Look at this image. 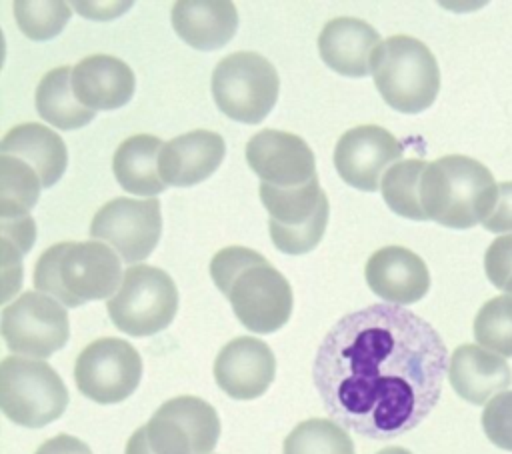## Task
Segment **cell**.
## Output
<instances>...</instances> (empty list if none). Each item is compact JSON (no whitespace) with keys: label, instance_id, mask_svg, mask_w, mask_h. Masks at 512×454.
Here are the masks:
<instances>
[{"label":"cell","instance_id":"cell-23","mask_svg":"<svg viewBox=\"0 0 512 454\" xmlns=\"http://www.w3.org/2000/svg\"><path fill=\"white\" fill-rule=\"evenodd\" d=\"M0 154L20 158L32 166L44 188L54 186L68 166L64 140L54 130L38 122H24L10 128L2 138Z\"/></svg>","mask_w":512,"mask_h":454},{"label":"cell","instance_id":"cell-27","mask_svg":"<svg viewBox=\"0 0 512 454\" xmlns=\"http://www.w3.org/2000/svg\"><path fill=\"white\" fill-rule=\"evenodd\" d=\"M428 162L422 158H408L396 162L382 178L380 192L388 208L410 220H426L420 204V182Z\"/></svg>","mask_w":512,"mask_h":454},{"label":"cell","instance_id":"cell-4","mask_svg":"<svg viewBox=\"0 0 512 454\" xmlns=\"http://www.w3.org/2000/svg\"><path fill=\"white\" fill-rule=\"evenodd\" d=\"M498 198L492 172L478 160L448 154L428 162L420 182V204L426 220L466 230L482 224Z\"/></svg>","mask_w":512,"mask_h":454},{"label":"cell","instance_id":"cell-9","mask_svg":"<svg viewBox=\"0 0 512 454\" xmlns=\"http://www.w3.org/2000/svg\"><path fill=\"white\" fill-rule=\"evenodd\" d=\"M260 200L268 210L272 244L284 254L314 250L328 226L330 204L318 178L294 188L260 184Z\"/></svg>","mask_w":512,"mask_h":454},{"label":"cell","instance_id":"cell-15","mask_svg":"<svg viewBox=\"0 0 512 454\" xmlns=\"http://www.w3.org/2000/svg\"><path fill=\"white\" fill-rule=\"evenodd\" d=\"M250 170L274 188H294L316 178V158L312 148L292 132L260 130L246 144Z\"/></svg>","mask_w":512,"mask_h":454},{"label":"cell","instance_id":"cell-24","mask_svg":"<svg viewBox=\"0 0 512 454\" xmlns=\"http://www.w3.org/2000/svg\"><path fill=\"white\" fill-rule=\"evenodd\" d=\"M162 140L152 134H136L126 138L114 152L112 172L120 188L136 196H156L168 186L160 178L158 158Z\"/></svg>","mask_w":512,"mask_h":454},{"label":"cell","instance_id":"cell-5","mask_svg":"<svg viewBox=\"0 0 512 454\" xmlns=\"http://www.w3.org/2000/svg\"><path fill=\"white\" fill-rule=\"evenodd\" d=\"M372 76L382 100L402 114L424 112L440 90V68L434 54L424 42L406 34L382 42Z\"/></svg>","mask_w":512,"mask_h":454},{"label":"cell","instance_id":"cell-18","mask_svg":"<svg viewBox=\"0 0 512 454\" xmlns=\"http://www.w3.org/2000/svg\"><path fill=\"white\" fill-rule=\"evenodd\" d=\"M380 34L364 20L340 16L330 20L318 36V52L336 74L362 78L374 72L376 54L382 46Z\"/></svg>","mask_w":512,"mask_h":454},{"label":"cell","instance_id":"cell-35","mask_svg":"<svg viewBox=\"0 0 512 454\" xmlns=\"http://www.w3.org/2000/svg\"><path fill=\"white\" fill-rule=\"evenodd\" d=\"M124 454H150L146 444H144V436H142V430L138 428L126 442V450Z\"/></svg>","mask_w":512,"mask_h":454},{"label":"cell","instance_id":"cell-17","mask_svg":"<svg viewBox=\"0 0 512 454\" xmlns=\"http://www.w3.org/2000/svg\"><path fill=\"white\" fill-rule=\"evenodd\" d=\"M368 288L386 304L408 306L422 300L430 290L426 262L404 246H384L376 250L366 266Z\"/></svg>","mask_w":512,"mask_h":454},{"label":"cell","instance_id":"cell-31","mask_svg":"<svg viewBox=\"0 0 512 454\" xmlns=\"http://www.w3.org/2000/svg\"><path fill=\"white\" fill-rule=\"evenodd\" d=\"M482 428L494 446L512 452V390L496 394L484 406Z\"/></svg>","mask_w":512,"mask_h":454},{"label":"cell","instance_id":"cell-30","mask_svg":"<svg viewBox=\"0 0 512 454\" xmlns=\"http://www.w3.org/2000/svg\"><path fill=\"white\" fill-rule=\"evenodd\" d=\"M72 16L68 2H14V18L24 36L44 42L58 36Z\"/></svg>","mask_w":512,"mask_h":454},{"label":"cell","instance_id":"cell-3","mask_svg":"<svg viewBox=\"0 0 512 454\" xmlns=\"http://www.w3.org/2000/svg\"><path fill=\"white\" fill-rule=\"evenodd\" d=\"M122 278L120 258L100 240L58 242L44 250L34 266L36 292L56 298L66 308L110 300Z\"/></svg>","mask_w":512,"mask_h":454},{"label":"cell","instance_id":"cell-7","mask_svg":"<svg viewBox=\"0 0 512 454\" xmlns=\"http://www.w3.org/2000/svg\"><path fill=\"white\" fill-rule=\"evenodd\" d=\"M112 324L134 338L168 328L178 310V290L168 272L136 264L124 272L118 292L106 302Z\"/></svg>","mask_w":512,"mask_h":454},{"label":"cell","instance_id":"cell-8","mask_svg":"<svg viewBox=\"0 0 512 454\" xmlns=\"http://www.w3.org/2000/svg\"><path fill=\"white\" fill-rule=\"evenodd\" d=\"M280 78L272 62L256 52H234L212 72V98L220 112L242 124L262 122L276 106Z\"/></svg>","mask_w":512,"mask_h":454},{"label":"cell","instance_id":"cell-2","mask_svg":"<svg viewBox=\"0 0 512 454\" xmlns=\"http://www.w3.org/2000/svg\"><path fill=\"white\" fill-rule=\"evenodd\" d=\"M210 276L250 332L272 334L290 320L294 304L290 282L256 250L246 246L218 250L210 262Z\"/></svg>","mask_w":512,"mask_h":454},{"label":"cell","instance_id":"cell-34","mask_svg":"<svg viewBox=\"0 0 512 454\" xmlns=\"http://www.w3.org/2000/svg\"><path fill=\"white\" fill-rule=\"evenodd\" d=\"M34 454H92V450L76 436L58 434L46 440Z\"/></svg>","mask_w":512,"mask_h":454},{"label":"cell","instance_id":"cell-10","mask_svg":"<svg viewBox=\"0 0 512 454\" xmlns=\"http://www.w3.org/2000/svg\"><path fill=\"white\" fill-rule=\"evenodd\" d=\"M150 454H212L220 438V418L198 396H176L160 404L140 426Z\"/></svg>","mask_w":512,"mask_h":454},{"label":"cell","instance_id":"cell-19","mask_svg":"<svg viewBox=\"0 0 512 454\" xmlns=\"http://www.w3.org/2000/svg\"><path fill=\"white\" fill-rule=\"evenodd\" d=\"M226 154L224 138L212 130H192L162 146L160 178L166 186L188 188L210 178Z\"/></svg>","mask_w":512,"mask_h":454},{"label":"cell","instance_id":"cell-32","mask_svg":"<svg viewBox=\"0 0 512 454\" xmlns=\"http://www.w3.org/2000/svg\"><path fill=\"white\" fill-rule=\"evenodd\" d=\"M484 272L494 288L512 294V234H502L488 246Z\"/></svg>","mask_w":512,"mask_h":454},{"label":"cell","instance_id":"cell-22","mask_svg":"<svg viewBox=\"0 0 512 454\" xmlns=\"http://www.w3.org/2000/svg\"><path fill=\"white\" fill-rule=\"evenodd\" d=\"M172 26L188 46L212 52L234 38L238 12L228 0H180L172 6Z\"/></svg>","mask_w":512,"mask_h":454},{"label":"cell","instance_id":"cell-14","mask_svg":"<svg viewBox=\"0 0 512 454\" xmlns=\"http://www.w3.org/2000/svg\"><path fill=\"white\" fill-rule=\"evenodd\" d=\"M402 144L382 126L364 124L346 130L334 148L338 176L352 188L376 192L386 174L402 160Z\"/></svg>","mask_w":512,"mask_h":454},{"label":"cell","instance_id":"cell-28","mask_svg":"<svg viewBox=\"0 0 512 454\" xmlns=\"http://www.w3.org/2000/svg\"><path fill=\"white\" fill-rule=\"evenodd\" d=\"M282 454H354V442L338 422L310 418L284 438Z\"/></svg>","mask_w":512,"mask_h":454},{"label":"cell","instance_id":"cell-36","mask_svg":"<svg viewBox=\"0 0 512 454\" xmlns=\"http://www.w3.org/2000/svg\"><path fill=\"white\" fill-rule=\"evenodd\" d=\"M376 454H412V452L406 450V448H400V446H390V448H384V450H380Z\"/></svg>","mask_w":512,"mask_h":454},{"label":"cell","instance_id":"cell-13","mask_svg":"<svg viewBox=\"0 0 512 454\" xmlns=\"http://www.w3.org/2000/svg\"><path fill=\"white\" fill-rule=\"evenodd\" d=\"M160 234L162 214L156 198H114L90 222V236L106 242L128 264L146 260L158 246Z\"/></svg>","mask_w":512,"mask_h":454},{"label":"cell","instance_id":"cell-21","mask_svg":"<svg viewBox=\"0 0 512 454\" xmlns=\"http://www.w3.org/2000/svg\"><path fill=\"white\" fill-rule=\"evenodd\" d=\"M448 380L454 392L470 404H488L512 384V370L506 358L478 346H458L448 362Z\"/></svg>","mask_w":512,"mask_h":454},{"label":"cell","instance_id":"cell-33","mask_svg":"<svg viewBox=\"0 0 512 454\" xmlns=\"http://www.w3.org/2000/svg\"><path fill=\"white\" fill-rule=\"evenodd\" d=\"M482 226L494 234H512V180L498 184L496 204Z\"/></svg>","mask_w":512,"mask_h":454},{"label":"cell","instance_id":"cell-20","mask_svg":"<svg viewBox=\"0 0 512 454\" xmlns=\"http://www.w3.org/2000/svg\"><path fill=\"white\" fill-rule=\"evenodd\" d=\"M72 90L90 110H116L130 102L136 90L132 68L110 54H92L72 66Z\"/></svg>","mask_w":512,"mask_h":454},{"label":"cell","instance_id":"cell-29","mask_svg":"<svg viewBox=\"0 0 512 454\" xmlns=\"http://www.w3.org/2000/svg\"><path fill=\"white\" fill-rule=\"evenodd\" d=\"M476 342L502 358H512V294H500L482 304L474 318Z\"/></svg>","mask_w":512,"mask_h":454},{"label":"cell","instance_id":"cell-12","mask_svg":"<svg viewBox=\"0 0 512 454\" xmlns=\"http://www.w3.org/2000/svg\"><path fill=\"white\" fill-rule=\"evenodd\" d=\"M142 380V358L122 338H98L76 358L74 382L86 398L96 404H118L138 388Z\"/></svg>","mask_w":512,"mask_h":454},{"label":"cell","instance_id":"cell-26","mask_svg":"<svg viewBox=\"0 0 512 454\" xmlns=\"http://www.w3.org/2000/svg\"><path fill=\"white\" fill-rule=\"evenodd\" d=\"M42 180L24 160L0 154V220L26 218L40 198Z\"/></svg>","mask_w":512,"mask_h":454},{"label":"cell","instance_id":"cell-1","mask_svg":"<svg viewBox=\"0 0 512 454\" xmlns=\"http://www.w3.org/2000/svg\"><path fill=\"white\" fill-rule=\"evenodd\" d=\"M448 362L430 322L382 302L344 314L326 332L312 378L334 422L390 440L414 430L438 404Z\"/></svg>","mask_w":512,"mask_h":454},{"label":"cell","instance_id":"cell-6","mask_svg":"<svg viewBox=\"0 0 512 454\" xmlns=\"http://www.w3.org/2000/svg\"><path fill=\"white\" fill-rule=\"evenodd\" d=\"M68 390L58 372L42 360L6 356L0 364V408L24 428H42L58 420L68 406Z\"/></svg>","mask_w":512,"mask_h":454},{"label":"cell","instance_id":"cell-11","mask_svg":"<svg viewBox=\"0 0 512 454\" xmlns=\"http://www.w3.org/2000/svg\"><path fill=\"white\" fill-rule=\"evenodd\" d=\"M0 328L6 348L28 358H48L70 338L66 308L56 298L32 290L4 306Z\"/></svg>","mask_w":512,"mask_h":454},{"label":"cell","instance_id":"cell-25","mask_svg":"<svg viewBox=\"0 0 512 454\" xmlns=\"http://www.w3.org/2000/svg\"><path fill=\"white\" fill-rule=\"evenodd\" d=\"M36 110L42 120L58 130H76L94 120L96 112L78 102L72 90V66L46 72L36 88Z\"/></svg>","mask_w":512,"mask_h":454},{"label":"cell","instance_id":"cell-16","mask_svg":"<svg viewBox=\"0 0 512 454\" xmlns=\"http://www.w3.org/2000/svg\"><path fill=\"white\" fill-rule=\"evenodd\" d=\"M276 374V358L270 346L254 336L230 340L214 360L216 384L234 400L262 396Z\"/></svg>","mask_w":512,"mask_h":454}]
</instances>
